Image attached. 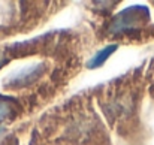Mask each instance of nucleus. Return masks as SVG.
<instances>
[{"label":"nucleus","mask_w":154,"mask_h":145,"mask_svg":"<svg viewBox=\"0 0 154 145\" xmlns=\"http://www.w3.org/2000/svg\"><path fill=\"white\" fill-rule=\"evenodd\" d=\"M148 20V9L144 6H130L120 12L111 23L109 32L111 33H118V32H126L136 29L141 23Z\"/></svg>","instance_id":"f257e3e1"},{"label":"nucleus","mask_w":154,"mask_h":145,"mask_svg":"<svg viewBox=\"0 0 154 145\" xmlns=\"http://www.w3.org/2000/svg\"><path fill=\"white\" fill-rule=\"evenodd\" d=\"M45 72V64H38V66H32V67H27L21 72H18L17 75L12 76V79L6 81L5 82V87L6 88H21L24 87L26 84L41 78Z\"/></svg>","instance_id":"f03ea898"},{"label":"nucleus","mask_w":154,"mask_h":145,"mask_svg":"<svg viewBox=\"0 0 154 145\" xmlns=\"http://www.w3.org/2000/svg\"><path fill=\"white\" fill-rule=\"evenodd\" d=\"M14 111H15V108H14V99L5 97L0 94V121L8 120L14 114Z\"/></svg>","instance_id":"7ed1b4c3"},{"label":"nucleus","mask_w":154,"mask_h":145,"mask_svg":"<svg viewBox=\"0 0 154 145\" xmlns=\"http://www.w3.org/2000/svg\"><path fill=\"white\" fill-rule=\"evenodd\" d=\"M117 49V45H111V47H108V48L102 49L99 54H96L91 60H90V63H88V67L90 69H94V67H99V66H102L103 63H105V60L114 52Z\"/></svg>","instance_id":"20e7f679"},{"label":"nucleus","mask_w":154,"mask_h":145,"mask_svg":"<svg viewBox=\"0 0 154 145\" xmlns=\"http://www.w3.org/2000/svg\"><path fill=\"white\" fill-rule=\"evenodd\" d=\"M5 61H6V54L3 51H0V67L5 64Z\"/></svg>","instance_id":"39448f33"}]
</instances>
